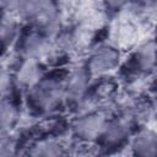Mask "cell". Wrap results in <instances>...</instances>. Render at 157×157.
I'll return each mask as SVG.
<instances>
[{"instance_id": "2", "label": "cell", "mask_w": 157, "mask_h": 157, "mask_svg": "<svg viewBox=\"0 0 157 157\" xmlns=\"http://www.w3.org/2000/svg\"><path fill=\"white\" fill-rule=\"evenodd\" d=\"M113 61H114V56H113L112 54H104V55L99 56V58L96 60L97 67H99V70L110 66V65L113 64Z\"/></svg>"}, {"instance_id": "3", "label": "cell", "mask_w": 157, "mask_h": 157, "mask_svg": "<svg viewBox=\"0 0 157 157\" xmlns=\"http://www.w3.org/2000/svg\"><path fill=\"white\" fill-rule=\"evenodd\" d=\"M98 126V123L97 121H93V120H90L87 124H85L82 126V130L85 131L86 135H90L92 131H96V128Z\"/></svg>"}, {"instance_id": "4", "label": "cell", "mask_w": 157, "mask_h": 157, "mask_svg": "<svg viewBox=\"0 0 157 157\" xmlns=\"http://www.w3.org/2000/svg\"><path fill=\"white\" fill-rule=\"evenodd\" d=\"M121 0H109V2H120Z\"/></svg>"}, {"instance_id": "1", "label": "cell", "mask_w": 157, "mask_h": 157, "mask_svg": "<svg viewBox=\"0 0 157 157\" xmlns=\"http://www.w3.org/2000/svg\"><path fill=\"white\" fill-rule=\"evenodd\" d=\"M136 146L142 153H152V151L157 150V140L152 136L145 135L136 141Z\"/></svg>"}]
</instances>
